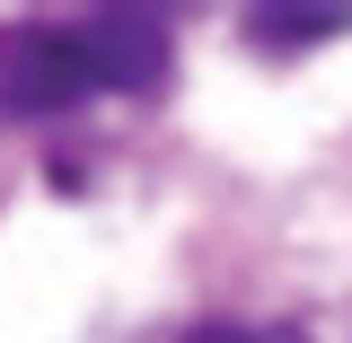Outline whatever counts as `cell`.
<instances>
[{
	"instance_id": "cell-4",
	"label": "cell",
	"mask_w": 352,
	"mask_h": 343,
	"mask_svg": "<svg viewBox=\"0 0 352 343\" xmlns=\"http://www.w3.org/2000/svg\"><path fill=\"white\" fill-rule=\"evenodd\" d=\"M185 343H300L291 326H238V317H212V326H194Z\"/></svg>"
},
{
	"instance_id": "cell-2",
	"label": "cell",
	"mask_w": 352,
	"mask_h": 343,
	"mask_svg": "<svg viewBox=\"0 0 352 343\" xmlns=\"http://www.w3.org/2000/svg\"><path fill=\"white\" fill-rule=\"evenodd\" d=\"M80 44H88L97 88L150 97V88L168 80V27H159V18H141V9H88V18H80Z\"/></svg>"
},
{
	"instance_id": "cell-1",
	"label": "cell",
	"mask_w": 352,
	"mask_h": 343,
	"mask_svg": "<svg viewBox=\"0 0 352 343\" xmlns=\"http://www.w3.org/2000/svg\"><path fill=\"white\" fill-rule=\"evenodd\" d=\"M80 97H97L80 18H18V27H0V124L71 115Z\"/></svg>"
},
{
	"instance_id": "cell-3",
	"label": "cell",
	"mask_w": 352,
	"mask_h": 343,
	"mask_svg": "<svg viewBox=\"0 0 352 343\" xmlns=\"http://www.w3.org/2000/svg\"><path fill=\"white\" fill-rule=\"evenodd\" d=\"M344 27H352V9H247V36L273 44V53L326 44V36H344Z\"/></svg>"
}]
</instances>
